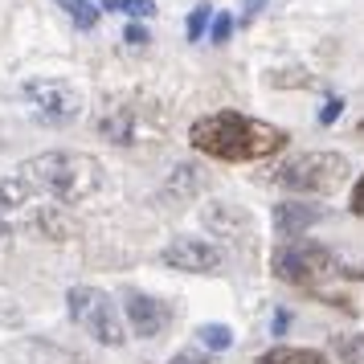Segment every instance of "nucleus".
Here are the masks:
<instances>
[{
    "instance_id": "19",
    "label": "nucleus",
    "mask_w": 364,
    "mask_h": 364,
    "mask_svg": "<svg viewBox=\"0 0 364 364\" xmlns=\"http://www.w3.org/2000/svg\"><path fill=\"white\" fill-rule=\"evenodd\" d=\"M102 9H111V13H123V17H132V21L156 17V0H102Z\"/></svg>"
},
{
    "instance_id": "22",
    "label": "nucleus",
    "mask_w": 364,
    "mask_h": 364,
    "mask_svg": "<svg viewBox=\"0 0 364 364\" xmlns=\"http://www.w3.org/2000/svg\"><path fill=\"white\" fill-rule=\"evenodd\" d=\"M209 33H213L217 46H221V41H230V33H233V17H230V13H217L213 25H209Z\"/></svg>"
},
{
    "instance_id": "13",
    "label": "nucleus",
    "mask_w": 364,
    "mask_h": 364,
    "mask_svg": "<svg viewBox=\"0 0 364 364\" xmlns=\"http://www.w3.org/2000/svg\"><path fill=\"white\" fill-rule=\"evenodd\" d=\"M200 184H205V168H197V164H176V168H172V176H168V184H164V200L193 197V193H200Z\"/></svg>"
},
{
    "instance_id": "12",
    "label": "nucleus",
    "mask_w": 364,
    "mask_h": 364,
    "mask_svg": "<svg viewBox=\"0 0 364 364\" xmlns=\"http://www.w3.org/2000/svg\"><path fill=\"white\" fill-rule=\"evenodd\" d=\"M9 360L13 364H86L78 352L58 348L53 340H25V344L9 348Z\"/></svg>"
},
{
    "instance_id": "17",
    "label": "nucleus",
    "mask_w": 364,
    "mask_h": 364,
    "mask_svg": "<svg viewBox=\"0 0 364 364\" xmlns=\"http://www.w3.org/2000/svg\"><path fill=\"white\" fill-rule=\"evenodd\" d=\"M331 356L340 364H364V336H331Z\"/></svg>"
},
{
    "instance_id": "8",
    "label": "nucleus",
    "mask_w": 364,
    "mask_h": 364,
    "mask_svg": "<svg viewBox=\"0 0 364 364\" xmlns=\"http://www.w3.org/2000/svg\"><path fill=\"white\" fill-rule=\"evenodd\" d=\"M168 270H184V274H213L221 266V250L205 237H172L160 254Z\"/></svg>"
},
{
    "instance_id": "28",
    "label": "nucleus",
    "mask_w": 364,
    "mask_h": 364,
    "mask_svg": "<svg viewBox=\"0 0 364 364\" xmlns=\"http://www.w3.org/2000/svg\"><path fill=\"white\" fill-rule=\"evenodd\" d=\"M340 274H344V279H356V282H360V279H364V266H348V270H340Z\"/></svg>"
},
{
    "instance_id": "24",
    "label": "nucleus",
    "mask_w": 364,
    "mask_h": 364,
    "mask_svg": "<svg viewBox=\"0 0 364 364\" xmlns=\"http://www.w3.org/2000/svg\"><path fill=\"white\" fill-rule=\"evenodd\" d=\"M340 111H344V99H328L323 102V111H319V123L328 127V123H336L340 119Z\"/></svg>"
},
{
    "instance_id": "23",
    "label": "nucleus",
    "mask_w": 364,
    "mask_h": 364,
    "mask_svg": "<svg viewBox=\"0 0 364 364\" xmlns=\"http://www.w3.org/2000/svg\"><path fill=\"white\" fill-rule=\"evenodd\" d=\"M123 41H127L132 50H144L151 37H148V29H144V25H127V37H123Z\"/></svg>"
},
{
    "instance_id": "1",
    "label": "nucleus",
    "mask_w": 364,
    "mask_h": 364,
    "mask_svg": "<svg viewBox=\"0 0 364 364\" xmlns=\"http://www.w3.org/2000/svg\"><path fill=\"white\" fill-rule=\"evenodd\" d=\"M188 144L213 160L250 164V160H266L287 148V132L274 123H262V119L237 115V111H213L188 127Z\"/></svg>"
},
{
    "instance_id": "21",
    "label": "nucleus",
    "mask_w": 364,
    "mask_h": 364,
    "mask_svg": "<svg viewBox=\"0 0 364 364\" xmlns=\"http://www.w3.org/2000/svg\"><path fill=\"white\" fill-rule=\"evenodd\" d=\"M21 319H25V315H21V307H17V303L0 295V328H21Z\"/></svg>"
},
{
    "instance_id": "11",
    "label": "nucleus",
    "mask_w": 364,
    "mask_h": 364,
    "mask_svg": "<svg viewBox=\"0 0 364 364\" xmlns=\"http://www.w3.org/2000/svg\"><path fill=\"white\" fill-rule=\"evenodd\" d=\"M319 217H323L319 205H307V200H282V205H274V230H279L282 242H291V237L311 230Z\"/></svg>"
},
{
    "instance_id": "18",
    "label": "nucleus",
    "mask_w": 364,
    "mask_h": 364,
    "mask_svg": "<svg viewBox=\"0 0 364 364\" xmlns=\"http://www.w3.org/2000/svg\"><path fill=\"white\" fill-rule=\"evenodd\" d=\"M197 340L209 348V352H230V348H233V331L225 328V323H200Z\"/></svg>"
},
{
    "instance_id": "15",
    "label": "nucleus",
    "mask_w": 364,
    "mask_h": 364,
    "mask_svg": "<svg viewBox=\"0 0 364 364\" xmlns=\"http://www.w3.org/2000/svg\"><path fill=\"white\" fill-rule=\"evenodd\" d=\"M258 364H328V356H323V352H315V348L279 344V348H270V352H262Z\"/></svg>"
},
{
    "instance_id": "25",
    "label": "nucleus",
    "mask_w": 364,
    "mask_h": 364,
    "mask_svg": "<svg viewBox=\"0 0 364 364\" xmlns=\"http://www.w3.org/2000/svg\"><path fill=\"white\" fill-rule=\"evenodd\" d=\"M172 364H209V356H205V352H193V348H184V352L172 356Z\"/></svg>"
},
{
    "instance_id": "14",
    "label": "nucleus",
    "mask_w": 364,
    "mask_h": 364,
    "mask_svg": "<svg viewBox=\"0 0 364 364\" xmlns=\"http://www.w3.org/2000/svg\"><path fill=\"white\" fill-rule=\"evenodd\" d=\"M29 205H33V188L25 184V176H0V221Z\"/></svg>"
},
{
    "instance_id": "7",
    "label": "nucleus",
    "mask_w": 364,
    "mask_h": 364,
    "mask_svg": "<svg viewBox=\"0 0 364 364\" xmlns=\"http://www.w3.org/2000/svg\"><path fill=\"white\" fill-rule=\"evenodd\" d=\"M21 95L29 102V111H33L46 127H66L74 119L82 115V99H78V90L62 78H29V82L21 86Z\"/></svg>"
},
{
    "instance_id": "31",
    "label": "nucleus",
    "mask_w": 364,
    "mask_h": 364,
    "mask_svg": "<svg viewBox=\"0 0 364 364\" xmlns=\"http://www.w3.org/2000/svg\"><path fill=\"white\" fill-rule=\"evenodd\" d=\"M360 132H364V119H360Z\"/></svg>"
},
{
    "instance_id": "20",
    "label": "nucleus",
    "mask_w": 364,
    "mask_h": 364,
    "mask_svg": "<svg viewBox=\"0 0 364 364\" xmlns=\"http://www.w3.org/2000/svg\"><path fill=\"white\" fill-rule=\"evenodd\" d=\"M209 25H213L209 9H193V13H188V21H184V33H188V41H197V37L205 33Z\"/></svg>"
},
{
    "instance_id": "5",
    "label": "nucleus",
    "mask_w": 364,
    "mask_h": 364,
    "mask_svg": "<svg viewBox=\"0 0 364 364\" xmlns=\"http://www.w3.org/2000/svg\"><path fill=\"white\" fill-rule=\"evenodd\" d=\"M70 319L82 331H90L99 344L107 348H123L127 340V328H123V315H119V303L99 287H70Z\"/></svg>"
},
{
    "instance_id": "26",
    "label": "nucleus",
    "mask_w": 364,
    "mask_h": 364,
    "mask_svg": "<svg viewBox=\"0 0 364 364\" xmlns=\"http://www.w3.org/2000/svg\"><path fill=\"white\" fill-rule=\"evenodd\" d=\"M348 209H352L356 217H364V176L352 184V205H348Z\"/></svg>"
},
{
    "instance_id": "6",
    "label": "nucleus",
    "mask_w": 364,
    "mask_h": 364,
    "mask_svg": "<svg viewBox=\"0 0 364 364\" xmlns=\"http://www.w3.org/2000/svg\"><path fill=\"white\" fill-rule=\"evenodd\" d=\"M270 270L274 279L291 282V287H315L319 279L336 274V254L319 242H307V237H291L274 250L270 258Z\"/></svg>"
},
{
    "instance_id": "2",
    "label": "nucleus",
    "mask_w": 364,
    "mask_h": 364,
    "mask_svg": "<svg viewBox=\"0 0 364 364\" xmlns=\"http://www.w3.org/2000/svg\"><path fill=\"white\" fill-rule=\"evenodd\" d=\"M25 184L41 188L58 205H78L102 188V164L86 151H41L25 160Z\"/></svg>"
},
{
    "instance_id": "29",
    "label": "nucleus",
    "mask_w": 364,
    "mask_h": 364,
    "mask_svg": "<svg viewBox=\"0 0 364 364\" xmlns=\"http://www.w3.org/2000/svg\"><path fill=\"white\" fill-rule=\"evenodd\" d=\"M266 0H246V17H254V13H262Z\"/></svg>"
},
{
    "instance_id": "27",
    "label": "nucleus",
    "mask_w": 364,
    "mask_h": 364,
    "mask_svg": "<svg viewBox=\"0 0 364 364\" xmlns=\"http://www.w3.org/2000/svg\"><path fill=\"white\" fill-rule=\"evenodd\" d=\"M291 328V311H274V336H287Z\"/></svg>"
},
{
    "instance_id": "4",
    "label": "nucleus",
    "mask_w": 364,
    "mask_h": 364,
    "mask_svg": "<svg viewBox=\"0 0 364 364\" xmlns=\"http://www.w3.org/2000/svg\"><path fill=\"white\" fill-rule=\"evenodd\" d=\"M344 181H348V160L340 151H303L274 172V184H282L287 193H315V197L336 193Z\"/></svg>"
},
{
    "instance_id": "10",
    "label": "nucleus",
    "mask_w": 364,
    "mask_h": 364,
    "mask_svg": "<svg viewBox=\"0 0 364 364\" xmlns=\"http://www.w3.org/2000/svg\"><path fill=\"white\" fill-rule=\"evenodd\" d=\"M200 221H205V230H213L221 237L225 250H233V254H246L250 250V217L237 205H205Z\"/></svg>"
},
{
    "instance_id": "9",
    "label": "nucleus",
    "mask_w": 364,
    "mask_h": 364,
    "mask_svg": "<svg viewBox=\"0 0 364 364\" xmlns=\"http://www.w3.org/2000/svg\"><path fill=\"white\" fill-rule=\"evenodd\" d=\"M123 315H127L132 336H139V340H156V336H164L172 328V307H168L164 299L139 295V291L123 299Z\"/></svg>"
},
{
    "instance_id": "16",
    "label": "nucleus",
    "mask_w": 364,
    "mask_h": 364,
    "mask_svg": "<svg viewBox=\"0 0 364 364\" xmlns=\"http://www.w3.org/2000/svg\"><path fill=\"white\" fill-rule=\"evenodd\" d=\"M53 4L74 21V29H95L99 17H102V9L95 4V0H53Z\"/></svg>"
},
{
    "instance_id": "30",
    "label": "nucleus",
    "mask_w": 364,
    "mask_h": 364,
    "mask_svg": "<svg viewBox=\"0 0 364 364\" xmlns=\"http://www.w3.org/2000/svg\"><path fill=\"white\" fill-rule=\"evenodd\" d=\"M0 237H9V225H4V221H0Z\"/></svg>"
},
{
    "instance_id": "3",
    "label": "nucleus",
    "mask_w": 364,
    "mask_h": 364,
    "mask_svg": "<svg viewBox=\"0 0 364 364\" xmlns=\"http://www.w3.org/2000/svg\"><path fill=\"white\" fill-rule=\"evenodd\" d=\"M95 127L115 148H139L156 135H164L168 115L160 111V102H148V99H111L95 115Z\"/></svg>"
}]
</instances>
